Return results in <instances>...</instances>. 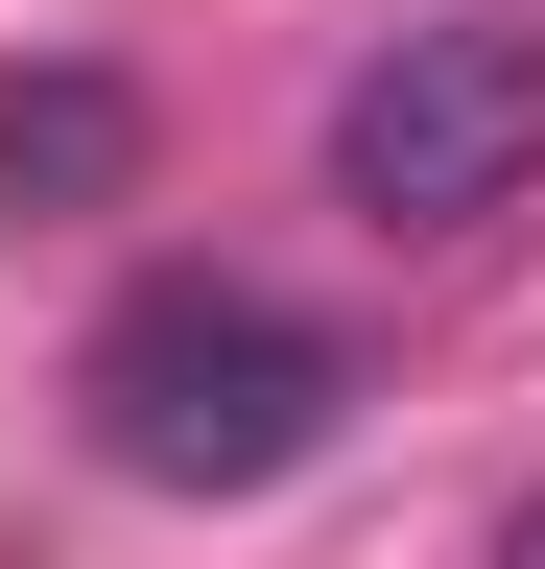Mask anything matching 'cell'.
<instances>
[{
  "label": "cell",
  "mask_w": 545,
  "mask_h": 569,
  "mask_svg": "<svg viewBox=\"0 0 545 569\" xmlns=\"http://www.w3.org/2000/svg\"><path fill=\"white\" fill-rule=\"evenodd\" d=\"M143 190V96L119 71H0V213H119Z\"/></svg>",
  "instance_id": "3957f363"
},
{
  "label": "cell",
  "mask_w": 545,
  "mask_h": 569,
  "mask_svg": "<svg viewBox=\"0 0 545 569\" xmlns=\"http://www.w3.org/2000/svg\"><path fill=\"white\" fill-rule=\"evenodd\" d=\"M72 427H95V475H143V498H285L332 427H356V332H309L285 284H238V261H166V284H119L72 332Z\"/></svg>",
  "instance_id": "6da1fadb"
},
{
  "label": "cell",
  "mask_w": 545,
  "mask_h": 569,
  "mask_svg": "<svg viewBox=\"0 0 545 569\" xmlns=\"http://www.w3.org/2000/svg\"><path fill=\"white\" fill-rule=\"evenodd\" d=\"M545 190V24L522 0H427L332 71V213L380 238H498Z\"/></svg>",
  "instance_id": "7a4b0ae2"
},
{
  "label": "cell",
  "mask_w": 545,
  "mask_h": 569,
  "mask_svg": "<svg viewBox=\"0 0 545 569\" xmlns=\"http://www.w3.org/2000/svg\"><path fill=\"white\" fill-rule=\"evenodd\" d=\"M498 569H545V498H522V522H498Z\"/></svg>",
  "instance_id": "277c9868"
}]
</instances>
